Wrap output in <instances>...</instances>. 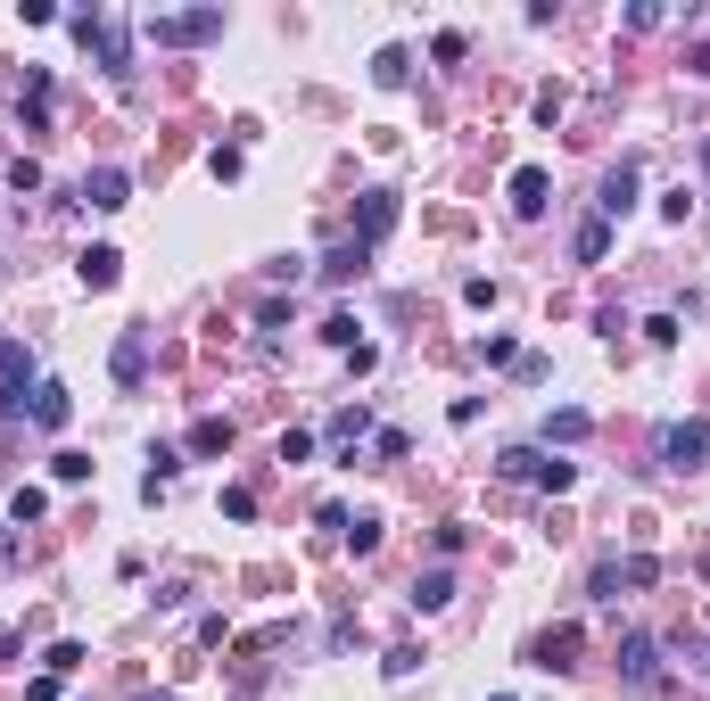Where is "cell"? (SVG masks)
<instances>
[{
	"mask_svg": "<svg viewBox=\"0 0 710 701\" xmlns=\"http://www.w3.org/2000/svg\"><path fill=\"white\" fill-rule=\"evenodd\" d=\"M496 471L521 487H545V496H561V487H579V462H561V454H537V445H505L496 454Z\"/></svg>",
	"mask_w": 710,
	"mask_h": 701,
	"instance_id": "1",
	"label": "cell"
},
{
	"mask_svg": "<svg viewBox=\"0 0 710 701\" xmlns=\"http://www.w3.org/2000/svg\"><path fill=\"white\" fill-rule=\"evenodd\" d=\"M75 41L99 58V74H116V83L132 74V34L108 17V9H83V17H75Z\"/></svg>",
	"mask_w": 710,
	"mask_h": 701,
	"instance_id": "2",
	"label": "cell"
},
{
	"mask_svg": "<svg viewBox=\"0 0 710 701\" xmlns=\"http://www.w3.org/2000/svg\"><path fill=\"white\" fill-rule=\"evenodd\" d=\"M619 677H628V693H661V635L653 628L619 635Z\"/></svg>",
	"mask_w": 710,
	"mask_h": 701,
	"instance_id": "3",
	"label": "cell"
},
{
	"mask_svg": "<svg viewBox=\"0 0 710 701\" xmlns=\"http://www.w3.org/2000/svg\"><path fill=\"white\" fill-rule=\"evenodd\" d=\"M653 578H661V561H653V554H628V561H595V578H587V594H595V603H619V594L653 586Z\"/></svg>",
	"mask_w": 710,
	"mask_h": 701,
	"instance_id": "4",
	"label": "cell"
},
{
	"mask_svg": "<svg viewBox=\"0 0 710 701\" xmlns=\"http://www.w3.org/2000/svg\"><path fill=\"white\" fill-rule=\"evenodd\" d=\"M653 454L670 462V471H702V462H710V421H670L653 438Z\"/></svg>",
	"mask_w": 710,
	"mask_h": 701,
	"instance_id": "5",
	"label": "cell"
},
{
	"mask_svg": "<svg viewBox=\"0 0 710 701\" xmlns=\"http://www.w3.org/2000/svg\"><path fill=\"white\" fill-rule=\"evenodd\" d=\"M521 661L529 668H554V677H570V668H579V628H570V619H561V628H537L521 644Z\"/></svg>",
	"mask_w": 710,
	"mask_h": 701,
	"instance_id": "6",
	"label": "cell"
},
{
	"mask_svg": "<svg viewBox=\"0 0 710 701\" xmlns=\"http://www.w3.org/2000/svg\"><path fill=\"white\" fill-rule=\"evenodd\" d=\"M397 215H405V206H397V190H364V199H355V231H347V240L380 248V240L397 231Z\"/></svg>",
	"mask_w": 710,
	"mask_h": 701,
	"instance_id": "7",
	"label": "cell"
},
{
	"mask_svg": "<svg viewBox=\"0 0 710 701\" xmlns=\"http://www.w3.org/2000/svg\"><path fill=\"white\" fill-rule=\"evenodd\" d=\"M224 34V9H190V17H150V41L182 50V41H215Z\"/></svg>",
	"mask_w": 710,
	"mask_h": 701,
	"instance_id": "8",
	"label": "cell"
},
{
	"mask_svg": "<svg viewBox=\"0 0 710 701\" xmlns=\"http://www.w3.org/2000/svg\"><path fill=\"white\" fill-rule=\"evenodd\" d=\"M25 380H34V347L0 338V413H25Z\"/></svg>",
	"mask_w": 710,
	"mask_h": 701,
	"instance_id": "9",
	"label": "cell"
},
{
	"mask_svg": "<svg viewBox=\"0 0 710 701\" xmlns=\"http://www.w3.org/2000/svg\"><path fill=\"white\" fill-rule=\"evenodd\" d=\"M125 199H132V174H125V166H92V174H83V206H99V215H116Z\"/></svg>",
	"mask_w": 710,
	"mask_h": 701,
	"instance_id": "10",
	"label": "cell"
},
{
	"mask_svg": "<svg viewBox=\"0 0 710 701\" xmlns=\"http://www.w3.org/2000/svg\"><path fill=\"white\" fill-rule=\"evenodd\" d=\"M141 380H150V331L132 322V331L116 338V388H141Z\"/></svg>",
	"mask_w": 710,
	"mask_h": 701,
	"instance_id": "11",
	"label": "cell"
},
{
	"mask_svg": "<svg viewBox=\"0 0 710 701\" xmlns=\"http://www.w3.org/2000/svg\"><path fill=\"white\" fill-rule=\"evenodd\" d=\"M67 413H75V396H67L58 380H34V405H25V421H34V429H67Z\"/></svg>",
	"mask_w": 710,
	"mask_h": 701,
	"instance_id": "12",
	"label": "cell"
},
{
	"mask_svg": "<svg viewBox=\"0 0 710 701\" xmlns=\"http://www.w3.org/2000/svg\"><path fill=\"white\" fill-rule=\"evenodd\" d=\"M545 190H554L545 166H512V215H545Z\"/></svg>",
	"mask_w": 710,
	"mask_h": 701,
	"instance_id": "13",
	"label": "cell"
},
{
	"mask_svg": "<svg viewBox=\"0 0 710 701\" xmlns=\"http://www.w3.org/2000/svg\"><path fill=\"white\" fill-rule=\"evenodd\" d=\"M364 264H372V248H364V240H339L331 257H322V281H331V289H339V281H364Z\"/></svg>",
	"mask_w": 710,
	"mask_h": 701,
	"instance_id": "14",
	"label": "cell"
},
{
	"mask_svg": "<svg viewBox=\"0 0 710 701\" xmlns=\"http://www.w3.org/2000/svg\"><path fill=\"white\" fill-rule=\"evenodd\" d=\"M603 223H619V215H628V206H636V166H612V174H603Z\"/></svg>",
	"mask_w": 710,
	"mask_h": 701,
	"instance_id": "15",
	"label": "cell"
},
{
	"mask_svg": "<svg viewBox=\"0 0 710 701\" xmlns=\"http://www.w3.org/2000/svg\"><path fill=\"white\" fill-rule=\"evenodd\" d=\"M17 116H25V132H42V124H50V67H34V74H25Z\"/></svg>",
	"mask_w": 710,
	"mask_h": 701,
	"instance_id": "16",
	"label": "cell"
},
{
	"mask_svg": "<svg viewBox=\"0 0 710 701\" xmlns=\"http://www.w3.org/2000/svg\"><path fill=\"white\" fill-rule=\"evenodd\" d=\"M190 454H199V462L232 454V421H224V413H206V421H190Z\"/></svg>",
	"mask_w": 710,
	"mask_h": 701,
	"instance_id": "17",
	"label": "cell"
},
{
	"mask_svg": "<svg viewBox=\"0 0 710 701\" xmlns=\"http://www.w3.org/2000/svg\"><path fill=\"white\" fill-rule=\"evenodd\" d=\"M75 273H83V289H116L125 257H116V248H83V257H75Z\"/></svg>",
	"mask_w": 710,
	"mask_h": 701,
	"instance_id": "18",
	"label": "cell"
},
{
	"mask_svg": "<svg viewBox=\"0 0 710 701\" xmlns=\"http://www.w3.org/2000/svg\"><path fill=\"white\" fill-rule=\"evenodd\" d=\"M405 603H413V610H447V603H454V570H422Z\"/></svg>",
	"mask_w": 710,
	"mask_h": 701,
	"instance_id": "19",
	"label": "cell"
},
{
	"mask_svg": "<svg viewBox=\"0 0 710 701\" xmlns=\"http://www.w3.org/2000/svg\"><path fill=\"white\" fill-rule=\"evenodd\" d=\"M570 248H579V264H603V257H612V223H603V215H587L579 231H570Z\"/></svg>",
	"mask_w": 710,
	"mask_h": 701,
	"instance_id": "20",
	"label": "cell"
},
{
	"mask_svg": "<svg viewBox=\"0 0 710 701\" xmlns=\"http://www.w3.org/2000/svg\"><path fill=\"white\" fill-rule=\"evenodd\" d=\"M364 438H372V413H364V405H339V413H331V445H347V454H355Z\"/></svg>",
	"mask_w": 710,
	"mask_h": 701,
	"instance_id": "21",
	"label": "cell"
},
{
	"mask_svg": "<svg viewBox=\"0 0 710 701\" xmlns=\"http://www.w3.org/2000/svg\"><path fill=\"white\" fill-rule=\"evenodd\" d=\"M579 438H587V413H579V405L545 413V445H579Z\"/></svg>",
	"mask_w": 710,
	"mask_h": 701,
	"instance_id": "22",
	"label": "cell"
},
{
	"mask_svg": "<svg viewBox=\"0 0 710 701\" xmlns=\"http://www.w3.org/2000/svg\"><path fill=\"white\" fill-rule=\"evenodd\" d=\"M405 74H413V58H405V50H397V41H389V50L372 58V83H380V92H397V83H405Z\"/></svg>",
	"mask_w": 710,
	"mask_h": 701,
	"instance_id": "23",
	"label": "cell"
},
{
	"mask_svg": "<svg viewBox=\"0 0 710 701\" xmlns=\"http://www.w3.org/2000/svg\"><path fill=\"white\" fill-rule=\"evenodd\" d=\"M42 512H50V496H42V487H17V496H9V520H17V528H25V520H42Z\"/></svg>",
	"mask_w": 710,
	"mask_h": 701,
	"instance_id": "24",
	"label": "cell"
},
{
	"mask_svg": "<svg viewBox=\"0 0 710 701\" xmlns=\"http://www.w3.org/2000/svg\"><path fill=\"white\" fill-rule=\"evenodd\" d=\"M42 668H50V677H75V668H83V644H50V652H42Z\"/></svg>",
	"mask_w": 710,
	"mask_h": 701,
	"instance_id": "25",
	"label": "cell"
},
{
	"mask_svg": "<svg viewBox=\"0 0 710 701\" xmlns=\"http://www.w3.org/2000/svg\"><path fill=\"white\" fill-rule=\"evenodd\" d=\"M50 471H58V487H83V479H92V454H58Z\"/></svg>",
	"mask_w": 710,
	"mask_h": 701,
	"instance_id": "26",
	"label": "cell"
},
{
	"mask_svg": "<svg viewBox=\"0 0 710 701\" xmlns=\"http://www.w3.org/2000/svg\"><path fill=\"white\" fill-rule=\"evenodd\" d=\"M347 545H355V554H380V520H372V512L347 520Z\"/></svg>",
	"mask_w": 710,
	"mask_h": 701,
	"instance_id": "27",
	"label": "cell"
},
{
	"mask_svg": "<svg viewBox=\"0 0 710 701\" xmlns=\"http://www.w3.org/2000/svg\"><path fill=\"white\" fill-rule=\"evenodd\" d=\"M315 454V429H281V462H306Z\"/></svg>",
	"mask_w": 710,
	"mask_h": 701,
	"instance_id": "28",
	"label": "cell"
},
{
	"mask_svg": "<svg viewBox=\"0 0 710 701\" xmlns=\"http://www.w3.org/2000/svg\"><path fill=\"white\" fill-rule=\"evenodd\" d=\"M224 512L232 520H257V487H224Z\"/></svg>",
	"mask_w": 710,
	"mask_h": 701,
	"instance_id": "29",
	"label": "cell"
},
{
	"mask_svg": "<svg viewBox=\"0 0 710 701\" xmlns=\"http://www.w3.org/2000/svg\"><path fill=\"white\" fill-rule=\"evenodd\" d=\"M322 338H331V347H364V338H355V314H331V322H322Z\"/></svg>",
	"mask_w": 710,
	"mask_h": 701,
	"instance_id": "30",
	"label": "cell"
},
{
	"mask_svg": "<svg viewBox=\"0 0 710 701\" xmlns=\"http://www.w3.org/2000/svg\"><path fill=\"white\" fill-rule=\"evenodd\" d=\"M9 190H17V199H25V190H42V166H34V157H17V166H9Z\"/></svg>",
	"mask_w": 710,
	"mask_h": 701,
	"instance_id": "31",
	"label": "cell"
},
{
	"mask_svg": "<svg viewBox=\"0 0 710 701\" xmlns=\"http://www.w3.org/2000/svg\"><path fill=\"white\" fill-rule=\"evenodd\" d=\"M58 685H67V677H50V668H42V677L25 685V701H58Z\"/></svg>",
	"mask_w": 710,
	"mask_h": 701,
	"instance_id": "32",
	"label": "cell"
},
{
	"mask_svg": "<svg viewBox=\"0 0 710 701\" xmlns=\"http://www.w3.org/2000/svg\"><path fill=\"white\" fill-rule=\"evenodd\" d=\"M9 561H17V536H9V520H0V570H9Z\"/></svg>",
	"mask_w": 710,
	"mask_h": 701,
	"instance_id": "33",
	"label": "cell"
},
{
	"mask_svg": "<svg viewBox=\"0 0 710 701\" xmlns=\"http://www.w3.org/2000/svg\"><path fill=\"white\" fill-rule=\"evenodd\" d=\"M686 67H694V74H710V41H694V58H686Z\"/></svg>",
	"mask_w": 710,
	"mask_h": 701,
	"instance_id": "34",
	"label": "cell"
},
{
	"mask_svg": "<svg viewBox=\"0 0 710 701\" xmlns=\"http://www.w3.org/2000/svg\"><path fill=\"white\" fill-rule=\"evenodd\" d=\"M132 701H166V693H132Z\"/></svg>",
	"mask_w": 710,
	"mask_h": 701,
	"instance_id": "35",
	"label": "cell"
},
{
	"mask_svg": "<svg viewBox=\"0 0 710 701\" xmlns=\"http://www.w3.org/2000/svg\"><path fill=\"white\" fill-rule=\"evenodd\" d=\"M702 174H710V141H702Z\"/></svg>",
	"mask_w": 710,
	"mask_h": 701,
	"instance_id": "36",
	"label": "cell"
},
{
	"mask_svg": "<svg viewBox=\"0 0 710 701\" xmlns=\"http://www.w3.org/2000/svg\"><path fill=\"white\" fill-rule=\"evenodd\" d=\"M487 701H512V693H487Z\"/></svg>",
	"mask_w": 710,
	"mask_h": 701,
	"instance_id": "37",
	"label": "cell"
},
{
	"mask_svg": "<svg viewBox=\"0 0 710 701\" xmlns=\"http://www.w3.org/2000/svg\"><path fill=\"white\" fill-rule=\"evenodd\" d=\"M702 677H710V661H702Z\"/></svg>",
	"mask_w": 710,
	"mask_h": 701,
	"instance_id": "38",
	"label": "cell"
}]
</instances>
